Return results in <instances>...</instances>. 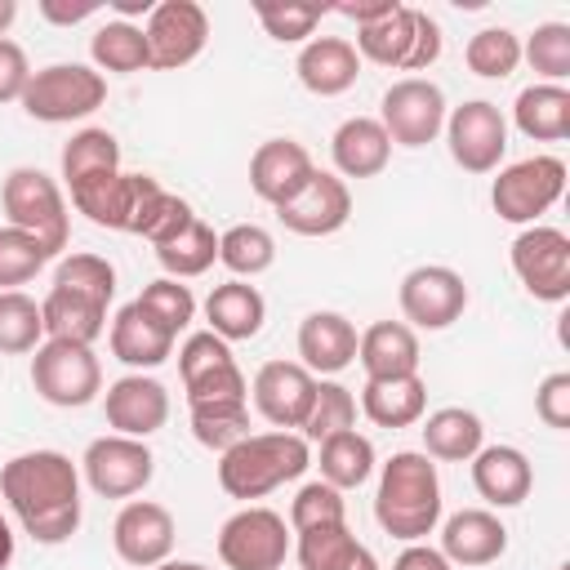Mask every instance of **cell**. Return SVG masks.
<instances>
[{
	"label": "cell",
	"instance_id": "cell-1",
	"mask_svg": "<svg viewBox=\"0 0 570 570\" xmlns=\"http://www.w3.org/2000/svg\"><path fill=\"white\" fill-rule=\"evenodd\" d=\"M0 494L36 543H67L80 530V468L62 450H27L0 468Z\"/></svg>",
	"mask_w": 570,
	"mask_h": 570
},
{
	"label": "cell",
	"instance_id": "cell-2",
	"mask_svg": "<svg viewBox=\"0 0 570 570\" xmlns=\"http://www.w3.org/2000/svg\"><path fill=\"white\" fill-rule=\"evenodd\" d=\"M374 521L401 543H423L441 525V476L423 450H396L379 468Z\"/></svg>",
	"mask_w": 570,
	"mask_h": 570
},
{
	"label": "cell",
	"instance_id": "cell-3",
	"mask_svg": "<svg viewBox=\"0 0 570 570\" xmlns=\"http://www.w3.org/2000/svg\"><path fill=\"white\" fill-rule=\"evenodd\" d=\"M307 468H312V445L298 432H249L218 454V485L232 499L249 503L281 490L285 481H298Z\"/></svg>",
	"mask_w": 570,
	"mask_h": 570
},
{
	"label": "cell",
	"instance_id": "cell-4",
	"mask_svg": "<svg viewBox=\"0 0 570 570\" xmlns=\"http://www.w3.org/2000/svg\"><path fill=\"white\" fill-rule=\"evenodd\" d=\"M352 49L379 67H392V71H423L441 58V27L428 9L392 4V13H383L379 22L356 27Z\"/></svg>",
	"mask_w": 570,
	"mask_h": 570
},
{
	"label": "cell",
	"instance_id": "cell-5",
	"mask_svg": "<svg viewBox=\"0 0 570 570\" xmlns=\"http://www.w3.org/2000/svg\"><path fill=\"white\" fill-rule=\"evenodd\" d=\"M0 205H4V218L9 227L36 236L49 254H62L67 240H71V214H67V196L62 187L36 169V165H18L4 174V187H0Z\"/></svg>",
	"mask_w": 570,
	"mask_h": 570
},
{
	"label": "cell",
	"instance_id": "cell-6",
	"mask_svg": "<svg viewBox=\"0 0 570 570\" xmlns=\"http://www.w3.org/2000/svg\"><path fill=\"white\" fill-rule=\"evenodd\" d=\"M107 102V76L89 62H49L31 71L22 89V111L40 125H71Z\"/></svg>",
	"mask_w": 570,
	"mask_h": 570
},
{
	"label": "cell",
	"instance_id": "cell-7",
	"mask_svg": "<svg viewBox=\"0 0 570 570\" xmlns=\"http://www.w3.org/2000/svg\"><path fill=\"white\" fill-rule=\"evenodd\" d=\"M178 374L187 392V410H214V405H249V383L232 356V347L200 330L178 347Z\"/></svg>",
	"mask_w": 570,
	"mask_h": 570
},
{
	"label": "cell",
	"instance_id": "cell-8",
	"mask_svg": "<svg viewBox=\"0 0 570 570\" xmlns=\"http://www.w3.org/2000/svg\"><path fill=\"white\" fill-rule=\"evenodd\" d=\"M566 196V160L561 156H525L499 169L490 187V205L503 223L534 227L539 214H548Z\"/></svg>",
	"mask_w": 570,
	"mask_h": 570
},
{
	"label": "cell",
	"instance_id": "cell-9",
	"mask_svg": "<svg viewBox=\"0 0 570 570\" xmlns=\"http://www.w3.org/2000/svg\"><path fill=\"white\" fill-rule=\"evenodd\" d=\"M31 387L58 410H80L102 392V365L85 343L45 338L31 356Z\"/></svg>",
	"mask_w": 570,
	"mask_h": 570
},
{
	"label": "cell",
	"instance_id": "cell-10",
	"mask_svg": "<svg viewBox=\"0 0 570 570\" xmlns=\"http://www.w3.org/2000/svg\"><path fill=\"white\" fill-rule=\"evenodd\" d=\"M289 557V525L272 508H240L218 530V561L227 570H285Z\"/></svg>",
	"mask_w": 570,
	"mask_h": 570
},
{
	"label": "cell",
	"instance_id": "cell-11",
	"mask_svg": "<svg viewBox=\"0 0 570 570\" xmlns=\"http://www.w3.org/2000/svg\"><path fill=\"white\" fill-rule=\"evenodd\" d=\"M445 94L436 80H423V76H405L396 85L383 89V102H379V125L383 134L392 138V147H428L436 142V134L445 129Z\"/></svg>",
	"mask_w": 570,
	"mask_h": 570
},
{
	"label": "cell",
	"instance_id": "cell-12",
	"mask_svg": "<svg viewBox=\"0 0 570 570\" xmlns=\"http://www.w3.org/2000/svg\"><path fill=\"white\" fill-rule=\"evenodd\" d=\"M512 272L539 303H566L570 298V236L561 227H525L512 240Z\"/></svg>",
	"mask_w": 570,
	"mask_h": 570
},
{
	"label": "cell",
	"instance_id": "cell-13",
	"mask_svg": "<svg viewBox=\"0 0 570 570\" xmlns=\"http://www.w3.org/2000/svg\"><path fill=\"white\" fill-rule=\"evenodd\" d=\"M71 191V205L94 223V227H107V232H134L147 200L160 191V183L151 174H98V178H85Z\"/></svg>",
	"mask_w": 570,
	"mask_h": 570
},
{
	"label": "cell",
	"instance_id": "cell-14",
	"mask_svg": "<svg viewBox=\"0 0 570 570\" xmlns=\"http://www.w3.org/2000/svg\"><path fill=\"white\" fill-rule=\"evenodd\" d=\"M80 472L89 481V490L98 499H134L151 472H156V454L147 450V441L134 436H94L80 454Z\"/></svg>",
	"mask_w": 570,
	"mask_h": 570
},
{
	"label": "cell",
	"instance_id": "cell-15",
	"mask_svg": "<svg viewBox=\"0 0 570 570\" xmlns=\"http://www.w3.org/2000/svg\"><path fill=\"white\" fill-rule=\"evenodd\" d=\"M445 142L459 169L468 174H494L503 151H508V120L494 102L485 98H468L463 107H454L445 116Z\"/></svg>",
	"mask_w": 570,
	"mask_h": 570
},
{
	"label": "cell",
	"instance_id": "cell-16",
	"mask_svg": "<svg viewBox=\"0 0 570 570\" xmlns=\"http://www.w3.org/2000/svg\"><path fill=\"white\" fill-rule=\"evenodd\" d=\"M396 303H401V316L410 330H445L468 307V281L454 267L423 263V267L401 276Z\"/></svg>",
	"mask_w": 570,
	"mask_h": 570
},
{
	"label": "cell",
	"instance_id": "cell-17",
	"mask_svg": "<svg viewBox=\"0 0 570 570\" xmlns=\"http://www.w3.org/2000/svg\"><path fill=\"white\" fill-rule=\"evenodd\" d=\"M147 53L156 71H178L187 62L200 58L205 40H209V13L196 0H160L147 13Z\"/></svg>",
	"mask_w": 570,
	"mask_h": 570
},
{
	"label": "cell",
	"instance_id": "cell-18",
	"mask_svg": "<svg viewBox=\"0 0 570 570\" xmlns=\"http://www.w3.org/2000/svg\"><path fill=\"white\" fill-rule=\"evenodd\" d=\"M174 539H178L174 512L165 503H151V499H129L116 512V521H111V548H116V557L125 566H138V570H151V566L169 561Z\"/></svg>",
	"mask_w": 570,
	"mask_h": 570
},
{
	"label": "cell",
	"instance_id": "cell-19",
	"mask_svg": "<svg viewBox=\"0 0 570 570\" xmlns=\"http://www.w3.org/2000/svg\"><path fill=\"white\" fill-rule=\"evenodd\" d=\"M102 414H107V428L116 436L147 441L151 432H160L169 423V392L151 374H138V370L134 374H120L116 383H107Z\"/></svg>",
	"mask_w": 570,
	"mask_h": 570
},
{
	"label": "cell",
	"instance_id": "cell-20",
	"mask_svg": "<svg viewBox=\"0 0 570 570\" xmlns=\"http://www.w3.org/2000/svg\"><path fill=\"white\" fill-rule=\"evenodd\" d=\"M249 392H254L258 414L276 432H294V428H303V419L312 410L316 374H307L298 361H267V365H258Z\"/></svg>",
	"mask_w": 570,
	"mask_h": 570
},
{
	"label": "cell",
	"instance_id": "cell-21",
	"mask_svg": "<svg viewBox=\"0 0 570 570\" xmlns=\"http://www.w3.org/2000/svg\"><path fill=\"white\" fill-rule=\"evenodd\" d=\"M276 218H281L285 232H294V236H334V232L347 227V218H352V191H347V183H343L338 174L316 169V174L307 178V187H303L294 200H285V205L276 209Z\"/></svg>",
	"mask_w": 570,
	"mask_h": 570
},
{
	"label": "cell",
	"instance_id": "cell-22",
	"mask_svg": "<svg viewBox=\"0 0 570 570\" xmlns=\"http://www.w3.org/2000/svg\"><path fill=\"white\" fill-rule=\"evenodd\" d=\"M312 174H316V165H312L307 147L294 142V138H267L249 156V187L272 209H281L285 200H294L307 187Z\"/></svg>",
	"mask_w": 570,
	"mask_h": 570
},
{
	"label": "cell",
	"instance_id": "cell-23",
	"mask_svg": "<svg viewBox=\"0 0 570 570\" xmlns=\"http://www.w3.org/2000/svg\"><path fill=\"white\" fill-rule=\"evenodd\" d=\"M356 338L343 312H307L298 321V365L307 374H343L356 361Z\"/></svg>",
	"mask_w": 570,
	"mask_h": 570
},
{
	"label": "cell",
	"instance_id": "cell-24",
	"mask_svg": "<svg viewBox=\"0 0 570 570\" xmlns=\"http://www.w3.org/2000/svg\"><path fill=\"white\" fill-rule=\"evenodd\" d=\"M468 463H472V490L490 508H517L534 490V468L517 445H481Z\"/></svg>",
	"mask_w": 570,
	"mask_h": 570
},
{
	"label": "cell",
	"instance_id": "cell-25",
	"mask_svg": "<svg viewBox=\"0 0 570 570\" xmlns=\"http://www.w3.org/2000/svg\"><path fill=\"white\" fill-rule=\"evenodd\" d=\"M508 552V525L490 508H463L441 525V557L450 566H490Z\"/></svg>",
	"mask_w": 570,
	"mask_h": 570
},
{
	"label": "cell",
	"instance_id": "cell-26",
	"mask_svg": "<svg viewBox=\"0 0 570 570\" xmlns=\"http://www.w3.org/2000/svg\"><path fill=\"white\" fill-rule=\"evenodd\" d=\"M298 85L316 98H338L356 85L361 76V53L352 49V40L343 36H312L303 49H298Z\"/></svg>",
	"mask_w": 570,
	"mask_h": 570
},
{
	"label": "cell",
	"instance_id": "cell-27",
	"mask_svg": "<svg viewBox=\"0 0 570 570\" xmlns=\"http://www.w3.org/2000/svg\"><path fill=\"white\" fill-rule=\"evenodd\" d=\"M330 156L338 178H379L392 160V138L374 116H347L330 138Z\"/></svg>",
	"mask_w": 570,
	"mask_h": 570
},
{
	"label": "cell",
	"instance_id": "cell-28",
	"mask_svg": "<svg viewBox=\"0 0 570 570\" xmlns=\"http://www.w3.org/2000/svg\"><path fill=\"white\" fill-rule=\"evenodd\" d=\"M107 343H111V356L116 361H125L129 370H156V365H165L169 356H174V334L165 330V325H156L138 303H125L116 316H111V334H107Z\"/></svg>",
	"mask_w": 570,
	"mask_h": 570
},
{
	"label": "cell",
	"instance_id": "cell-29",
	"mask_svg": "<svg viewBox=\"0 0 570 570\" xmlns=\"http://www.w3.org/2000/svg\"><path fill=\"white\" fill-rule=\"evenodd\" d=\"M356 361L365 379H405L419 374V334L405 321H374L356 338Z\"/></svg>",
	"mask_w": 570,
	"mask_h": 570
},
{
	"label": "cell",
	"instance_id": "cell-30",
	"mask_svg": "<svg viewBox=\"0 0 570 570\" xmlns=\"http://www.w3.org/2000/svg\"><path fill=\"white\" fill-rule=\"evenodd\" d=\"M205 321H209V334H218L223 343H240L263 330L267 303L249 281H223L205 298Z\"/></svg>",
	"mask_w": 570,
	"mask_h": 570
},
{
	"label": "cell",
	"instance_id": "cell-31",
	"mask_svg": "<svg viewBox=\"0 0 570 570\" xmlns=\"http://www.w3.org/2000/svg\"><path fill=\"white\" fill-rule=\"evenodd\" d=\"M40 316H45V338H62V343L94 347V338L107 330V303L58 285H49V294L40 298Z\"/></svg>",
	"mask_w": 570,
	"mask_h": 570
},
{
	"label": "cell",
	"instance_id": "cell-32",
	"mask_svg": "<svg viewBox=\"0 0 570 570\" xmlns=\"http://www.w3.org/2000/svg\"><path fill=\"white\" fill-rule=\"evenodd\" d=\"M361 414L374 428H410L428 414V383L419 374L405 379H365L361 387Z\"/></svg>",
	"mask_w": 570,
	"mask_h": 570
},
{
	"label": "cell",
	"instance_id": "cell-33",
	"mask_svg": "<svg viewBox=\"0 0 570 570\" xmlns=\"http://www.w3.org/2000/svg\"><path fill=\"white\" fill-rule=\"evenodd\" d=\"M423 423V454L441 463H468L485 445V428L472 410L463 405H441L419 419Z\"/></svg>",
	"mask_w": 570,
	"mask_h": 570
},
{
	"label": "cell",
	"instance_id": "cell-34",
	"mask_svg": "<svg viewBox=\"0 0 570 570\" xmlns=\"http://www.w3.org/2000/svg\"><path fill=\"white\" fill-rule=\"evenodd\" d=\"M512 125L534 142L570 138V89L566 85H525L512 102Z\"/></svg>",
	"mask_w": 570,
	"mask_h": 570
},
{
	"label": "cell",
	"instance_id": "cell-35",
	"mask_svg": "<svg viewBox=\"0 0 570 570\" xmlns=\"http://www.w3.org/2000/svg\"><path fill=\"white\" fill-rule=\"evenodd\" d=\"M89 58H94V71H116V76H134L151 67L142 27L125 18H111L89 36Z\"/></svg>",
	"mask_w": 570,
	"mask_h": 570
},
{
	"label": "cell",
	"instance_id": "cell-36",
	"mask_svg": "<svg viewBox=\"0 0 570 570\" xmlns=\"http://www.w3.org/2000/svg\"><path fill=\"white\" fill-rule=\"evenodd\" d=\"M316 463H321V481H330L334 490H356L374 476V441L361 436L356 428L334 432L321 441Z\"/></svg>",
	"mask_w": 570,
	"mask_h": 570
},
{
	"label": "cell",
	"instance_id": "cell-37",
	"mask_svg": "<svg viewBox=\"0 0 570 570\" xmlns=\"http://www.w3.org/2000/svg\"><path fill=\"white\" fill-rule=\"evenodd\" d=\"M62 183L76 187L85 178H98V174H116L120 169V142L116 134L107 129H76L67 142H62Z\"/></svg>",
	"mask_w": 570,
	"mask_h": 570
},
{
	"label": "cell",
	"instance_id": "cell-38",
	"mask_svg": "<svg viewBox=\"0 0 570 570\" xmlns=\"http://www.w3.org/2000/svg\"><path fill=\"white\" fill-rule=\"evenodd\" d=\"M156 263L165 267V276L174 281H187V276H200L218 263V232L205 223V218H191L187 232H178L169 245H156Z\"/></svg>",
	"mask_w": 570,
	"mask_h": 570
},
{
	"label": "cell",
	"instance_id": "cell-39",
	"mask_svg": "<svg viewBox=\"0 0 570 570\" xmlns=\"http://www.w3.org/2000/svg\"><path fill=\"white\" fill-rule=\"evenodd\" d=\"M218 263H223L236 281L263 276V272L276 263V240H272V232L258 227V223H236V227H227V232L218 236Z\"/></svg>",
	"mask_w": 570,
	"mask_h": 570
},
{
	"label": "cell",
	"instance_id": "cell-40",
	"mask_svg": "<svg viewBox=\"0 0 570 570\" xmlns=\"http://www.w3.org/2000/svg\"><path fill=\"white\" fill-rule=\"evenodd\" d=\"M45 343L40 303L22 289H0V356H27Z\"/></svg>",
	"mask_w": 570,
	"mask_h": 570
},
{
	"label": "cell",
	"instance_id": "cell-41",
	"mask_svg": "<svg viewBox=\"0 0 570 570\" xmlns=\"http://www.w3.org/2000/svg\"><path fill=\"white\" fill-rule=\"evenodd\" d=\"M361 548H365V543L347 530V521H338V525L298 530L294 557H298V570H347Z\"/></svg>",
	"mask_w": 570,
	"mask_h": 570
},
{
	"label": "cell",
	"instance_id": "cell-42",
	"mask_svg": "<svg viewBox=\"0 0 570 570\" xmlns=\"http://www.w3.org/2000/svg\"><path fill=\"white\" fill-rule=\"evenodd\" d=\"M463 62L481 80H503L521 67V36L508 31V27H481L476 36H468Z\"/></svg>",
	"mask_w": 570,
	"mask_h": 570
},
{
	"label": "cell",
	"instance_id": "cell-43",
	"mask_svg": "<svg viewBox=\"0 0 570 570\" xmlns=\"http://www.w3.org/2000/svg\"><path fill=\"white\" fill-rule=\"evenodd\" d=\"M347 428H356V396H352L343 383H334V379H316V396H312V410H307L298 436H303L307 445H312V441L321 445L325 436L347 432Z\"/></svg>",
	"mask_w": 570,
	"mask_h": 570
},
{
	"label": "cell",
	"instance_id": "cell-44",
	"mask_svg": "<svg viewBox=\"0 0 570 570\" xmlns=\"http://www.w3.org/2000/svg\"><path fill=\"white\" fill-rule=\"evenodd\" d=\"M325 13H330L325 4H298V0H258L254 4V18L263 22V31L281 45H307Z\"/></svg>",
	"mask_w": 570,
	"mask_h": 570
},
{
	"label": "cell",
	"instance_id": "cell-45",
	"mask_svg": "<svg viewBox=\"0 0 570 570\" xmlns=\"http://www.w3.org/2000/svg\"><path fill=\"white\" fill-rule=\"evenodd\" d=\"M521 58L543 76V85H561L570 76V27L566 22H539L530 40L521 45Z\"/></svg>",
	"mask_w": 570,
	"mask_h": 570
},
{
	"label": "cell",
	"instance_id": "cell-46",
	"mask_svg": "<svg viewBox=\"0 0 570 570\" xmlns=\"http://www.w3.org/2000/svg\"><path fill=\"white\" fill-rule=\"evenodd\" d=\"M134 303H138L156 325H165L174 338H178V330H187L191 316H196V298H191V289H187L183 281H174V276H160V281L142 285V294H138Z\"/></svg>",
	"mask_w": 570,
	"mask_h": 570
},
{
	"label": "cell",
	"instance_id": "cell-47",
	"mask_svg": "<svg viewBox=\"0 0 570 570\" xmlns=\"http://www.w3.org/2000/svg\"><path fill=\"white\" fill-rule=\"evenodd\" d=\"M53 285L58 289H76V294H89L98 303H111L116 298V267L102 258V254H67L53 272Z\"/></svg>",
	"mask_w": 570,
	"mask_h": 570
},
{
	"label": "cell",
	"instance_id": "cell-48",
	"mask_svg": "<svg viewBox=\"0 0 570 570\" xmlns=\"http://www.w3.org/2000/svg\"><path fill=\"white\" fill-rule=\"evenodd\" d=\"M347 521V499L343 490H334L330 481H307L298 485L294 503H289V530H316V525H338Z\"/></svg>",
	"mask_w": 570,
	"mask_h": 570
},
{
	"label": "cell",
	"instance_id": "cell-49",
	"mask_svg": "<svg viewBox=\"0 0 570 570\" xmlns=\"http://www.w3.org/2000/svg\"><path fill=\"white\" fill-rule=\"evenodd\" d=\"M53 254L36 240V236H27V232H18V227H0V289H18V285H27L45 263H49Z\"/></svg>",
	"mask_w": 570,
	"mask_h": 570
},
{
	"label": "cell",
	"instance_id": "cell-50",
	"mask_svg": "<svg viewBox=\"0 0 570 570\" xmlns=\"http://www.w3.org/2000/svg\"><path fill=\"white\" fill-rule=\"evenodd\" d=\"M191 436L205 450H232L240 436H249V405H214V410H191Z\"/></svg>",
	"mask_w": 570,
	"mask_h": 570
},
{
	"label": "cell",
	"instance_id": "cell-51",
	"mask_svg": "<svg viewBox=\"0 0 570 570\" xmlns=\"http://www.w3.org/2000/svg\"><path fill=\"white\" fill-rule=\"evenodd\" d=\"M191 218H196L191 205H187L183 196H174V191L160 187V191L147 200V209H142V218H138L134 236H142V240H151V245H169L178 232H187Z\"/></svg>",
	"mask_w": 570,
	"mask_h": 570
},
{
	"label": "cell",
	"instance_id": "cell-52",
	"mask_svg": "<svg viewBox=\"0 0 570 570\" xmlns=\"http://www.w3.org/2000/svg\"><path fill=\"white\" fill-rule=\"evenodd\" d=\"M534 414H539L548 428H557V432L570 428V374H566V370L548 374V379L534 387Z\"/></svg>",
	"mask_w": 570,
	"mask_h": 570
},
{
	"label": "cell",
	"instance_id": "cell-53",
	"mask_svg": "<svg viewBox=\"0 0 570 570\" xmlns=\"http://www.w3.org/2000/svg\"><path fill=\"white\" fill-rule=\"evenodd\" d=\"M31 80V62L18 40H0V102H22V89Z\"/></svg>",
	"mask_w": 570,
	"mask_h": 570
},
{
	"label": "cell",
	"instance_id": "cell-54",
	"mask_svg": "<svg viewBox=\"0 0 570 570\" xmlns=\"http://www.w3.org/2000/svg\"><path fill=\"white\" fill-rule=\"evenodd\" d=\"M36 9H40V18L53 22V27H76V22L94 18L102 4H98V0H76V4H71V0H40Z\"/></svg>",
	"mask_w": 570,
	"mask_h": 570
},
{
	"label": "cell",
	"instance_id": "cell-55",
	"mask_svg": "<svg viewBox=\"0 0 570 570\" xmlns=\"http://www.w3.org/2000/svg\"><path fill=\"white\" fill-rule=\"evenodd\" d=\"M392 570H450V561L432 543H405L401 557L392 561Z\"/></svg>",
	"mask_w": 570,
	"mask_h": 570
},
{
	"label": "cell",
	"instance_id": "cell-56",
	"mask_svg": "<svg viewBox=\"0 0 570 570\" xmlns=\"http://www.w3.org/2000/svg\"><path fill=\"white\" fill-rule=\"evenodd\" d=\"M392 4L396 0H343V4H334V13L338 18H347V22H356V27H370V22H379L383 13H392Z\"/></svg>",
	"mask_w": 570,
	"mask_h": 570
},
{
	"label": "cell",
	"instance_id": "cell-57",
	"mask_svg": "<svg viewBox=\"0 0 570 570\" xmlns=\"http://www.w3.org/2000/svg\"><path fill=\"white\" fill-rule=\"evenodd\" d=\"M13 561V530H9V521H4V512H0V570Z\"/></svg>",
	"mask_w": 570,
	"mask_h": 570
},
{
	"label": "cell",
	"instance_id": "cell-58",
	"mask_svg": "<svg viewBox=\"0 0 570 570\" xmlns=\"http://www.w3.org/2000/svg\"><path fill=\"white\" fill-rule=\"evenodd\" d=\"M13 18H18V0H0V40H4V31L13 27Z\"/></svg>",
	"mask_w": 570,
	"mask_h": 570
},
{
	"label": "cell",
	"instance_id": "cell-59",
	"mask_svg": "<svg viewBox=\"0 0 570 570\" xmlns=\"http://www.w3.org/2000/svg\"><path fill=\"white\" fill-rule=\"evenodd\" d=\"M151 570H214V566H205V561H160Z\"/></svg>",
	"mask_w": 570,
	"mask_h": 570
},
{
	"label": "cell",
	"instance_id": "cell-60",
	"mask_svg": "<svg viewBox=\"0 0 570 570\" xmlns=\"http://www.w3.org/2000/svg\"><path fill=\"white\" fill-rule=\"evenodd\" d=\"M347 570H379V561H374V552H370V548H361V552H356V561H352Z\"/></svg>",
	"mask_w": 570,
	"mask_h": 570
}]
</instances>
